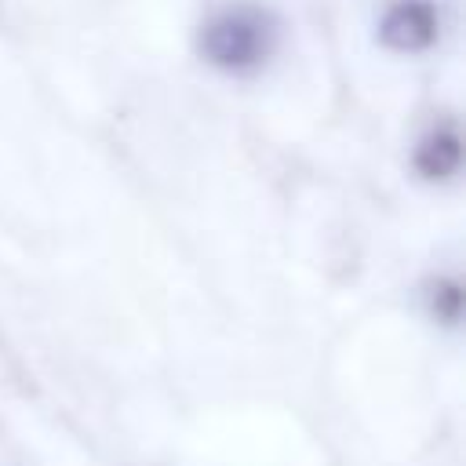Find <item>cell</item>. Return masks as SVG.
<instances>
[{
  "instance_id": "obj_1",
  "label": "cell",
  "mask_w": 466,
  "mask_h": 466,
  "mask_svg": "<svg viewBox=\"0 0 466 466\" xmlns=\"http://www.w3.org/2000/svg\"><path fill=\"white\" fill-rule=\"evenodd\" d=\"M277 36L280 25L266 7L233 4L200 25V55L218 73L251 76L273 58Z\"/></svg>"
},
{
  "instance_id": "obj_3",
  "label": "cell",
  "mask_w": 466,
  "mask_h": 466,
  "mask_svg": "<svg viewBox=\"0 0 466 466\" xmlns=\"http://www.w3.org/2000/svg\"><path fill=\"white\" fill-rule=\"evenodd\" d=\"M462 164V138H459V127L448 120V124H437L433 131H426L415 146V171L430 182H444L459 171Z\"/></svg>"
},
{
  "instance_id": "obj_2",
  "label": "cell",
  "mask_w": 466,
  "mask_h": 466,
  "mask_svg": "<svg viewBox=\"0 0 466 466\" xmlns=\"http://www.w3.org/2000/svg\"><path fill=\"white\" fill-rule=\"evenodd\" d=\"M437 33L441 15L430 0H393L379 18V40L397 55H419L433 47Z\"/></svg>"
},
{
  "instance_id": "obj_4",
  "label": "cell",
  "mask_w": 466,
  "mask_h": 466,
  "mask_svg": "<svg viewBox=\"0 0 466 466\" xmlns=\"http://www.w3.org/2000/svg\"><path fill=\"white\" fill-rule=\"evenodd\" d=\"M459 306H462L459 284H455V280H441V284H437V295H433V313H437L441 320L455 324V320H459Z\"/></svg>"
}]
</instances>
